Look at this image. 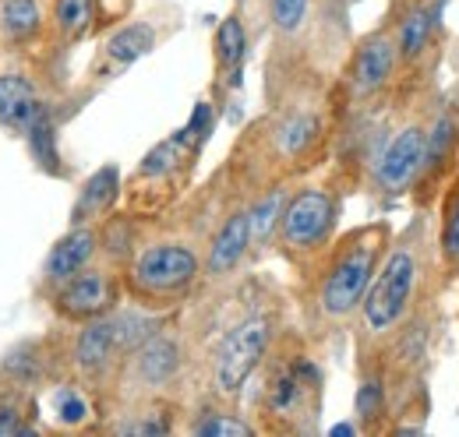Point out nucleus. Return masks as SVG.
Segmentation results:
<instances>
[{"label":"nucleus","instance_id":"1","mask_svg":"<svg viewBox=\"0 0 459 437\" xmlns=\"http://www.w3.org/2000/svg\"><path fill=\"white\" fill-rule=\"evenodd\" d=\"M431 269L428 226L413 218L396 244H389L378 272L371 278L357 311V349L364 360L378 356L385 342L420 311V289ZM360 360V364H364Z\"/></svg>","mask_w":459,"mask_h":437},{"label":"nucleus","instance_id":"2","mask_svg":"<svg viewBox=\"0 0 459 437\" xmlns=\"http://www.w3.org/2000/svg\"><path fill=\"white\" fill-rule=\"evenodd\" d=\"M389 244H393V229L382 218L368 222V226H357L346 236L329 244V251L307 272L315 275V282H311V311H315L318 325L336 328L357 318L360 300H364L375 272H378Z\"/></svg>","mask_w":459,"mask_h":437},{"label":"nucleus","instance_id":"3","mask_svg":"<svg viewBox=\"0 0 459 437\" xmlns=\"http://www.w3.org/2000/svg\"><path fill=\"white\" fill-rule=\"evenodd\" d=\"M258 131H262V156H269V166L280 173V180L290 173H300L318 163V156L325 152V138H329L325 99L307 85L280 89Z\"/></svg>","mask_w":459,"mask_h":437},{"label":"nucleus","instance_id":"4","mask_svg":"<svg viewBox=\"0 0 459 437\" xmlns=\"http://www.w3.org/2000/svg\"><path fill=\"white\" fill-rule=\"evenodd\" d=\"M120 275H124V293L138 307L167 314L177 304H184L202 282V254L191 240L180 236L149 240L134 251V258L124 265Z\"/></svg>","mask_w":459,"mask_h":437},{"label":"nucleus","instance_id":"5","mask_svg":"<svg viewBox=\"0 0 459 437\" xmlns=\"http://www.w3.org/2000/svg\"><path fill=\"white\" fill-rule=\"evenodd\" d=\"M280 338V318L269 307H255L240 314L220 335L209 360V384L220 402H237L247 381L265 367V356L273 353Z\"/></svg>","mask_w":459,"mask_h":437},{"label":"nucleus","instance_id":"6","mask_svg":"<svg viewBox=\"0 0 459 437\" xmlns=\"http://www.w3.org/2000/svg\"><path fill=\"white\" fill-rule=\"evenodd\" d=\"M336 226H340V198L322 184H304L290 191L283 205V216L276 226V247L283 251L287 261L307 275L336 240Z\"/></svg>","mask_w":459,"mask_h":437},{"label":"nucleus","instance_id":"7","mask_svg":"<svg viewBox=\"0 0 459 437\" xmlns=\"http://www.w3.org/2000/svg\"><path fill=\"white\" fill-rule=\"evenodd\" d=\"M269 374L262 384V416L273 420V431H311V420L322 409V371L311 356H283L276 346L265 356Z\"/></svg>","mask_w":459,"mask_h":437},{"label":"nucleus","instance_id":"8","mask_svg":"<svg viewBox=\"0 0 459 437\" xmlns=\"http://www.w3.org/2000/svg\"><path fill=\"white\" fill-rule=\"evenodd\" d=\"M187 367V346L177 328H156L149 338H142L117 371L114 384H120L124 398H167L173 384H180Z\"/></svg>","mask_w":459,"mask_h":437},{"label":"nucleus","instance_id":"9","mask_svg":"<svg viewBox=\"0 0 459 437\" xmlns=\"http://www.w3.org/2000/svg\"><path fill=\"white\" fill-rule=\"evenodd\" d=\"M424 159H428V124L406 120L393 131V138H385V145L375 152V159H371V187L382 198L406 194L410 187H417V180L424 173Z\"/></svg>","mask_w":459,"mask_h":437},{"label":"nucleus","instance_id":"10","mask_svg":"<svg viewBox=\"0 0 459 437\" xmlns=\"http://www.w3.org/2000/svg\"><path fill=\"white\" fill-rule=\"evenodd\" d=\"M54 296V311L64 321L82 325L92 318H103L120 307L124 300V275L114 265H85L78 275H71L67 282H60Z\"/></svg>","mask_w":459,"mask_h":437},{"label":"nucleus","instance_id":"11","mask_svg":"<svg viewBox=\"0 0 459 437\" xmlns=\"http://www.w3.org/2000/svg\"><path fill=\"white\" fill-rule=\"evenodd\" d=\"M120 360H124V346H120V335H117L114 311L103 314V318L82 321L78 331L71 335L67 367L82 384H92V388L114 384Z\"/></svg>","mask_w":459,"mask_h":437},{"label":"nucleus","instance_id":"12","mask_svg":"<svg viewBox=\"0 0 459 437\" xmlns=\"http://www.w3.org/2000/svg\"><path fill=\"white\" fill-rule=\"evenodd\" d=\"M400 47H396V29H375L368 32L346 64V92L353 103H368L375 96H382L396 71H400Z\"/></svg>","mask_w":459,"mask_h":437},{"label":"nucleus","instance_id":"13","mask_svg":"<svg viewBox=\"0 0 459 437\" xmlns=\"http://www.w3.org/2000/svg\"><path fill=\"white\" fill-rule=\"evenodd\" d=\"M251 247H255V240H251V212H247V201H240L212 229L205 258H202V278H209V282L233 278L240 272V265L247 261Z\"/></svg>","mask_w":459,"mask_h":437},{"label":"nucleus","instance_id":"14","mask_svg":"<svg viewBox=\"0 0 459 437\" xmlns=\"http://www.w3.org/2000/svg\"><path fill=\"white\" fill-rule=\"evenodd\" d=\"M96 254H100V229H96V222L71 226L57 244L50 247V254L43 261V286L54 293L60 282H67L71 275H78L85 265H92Z\"/></svg>","mask_w":459,"mask_h":437},{"label":"nucleus","instance_id":"15","mask_svg":"<svg viewBox=\"0 0 459 437\" xmlns=\"http://www.w3.org/2000/svg\"><path fill=\"white\" fill-rule=\"evenodd\" d=\"M43 109L50 107L43 103V96L29 74H11V71L0 74V131L25 138Z\"/></svg>","mask_w":459,"mask_h":437},{"label":"nucleus","instance_id":"16","mask_svg":"<svg viewBox=\"0 0 459 437\" xmlns=\"http://www.w3.org/2000/svg\"><path fill=\"white\" fill-rule=\"evenodd\" d=\"M54 374H57V353L50 349V342H39V338L18 342L14 349H7V356L0 364V384L4 388L32 391L36 384L50 381Z\"/></svg>","mask_w":459,"mask_h":437},{"label":"nucleus","instance_id":"17","mask_svg":"<svg viewBox=\"0 0 459 437\" xmlns=\"http://www.w3.org/2000/svg\"><path fill=\"white\" fill-rule=\"evenodd\" d=\"M456 141H459L456 113H453V109H438L435 120L428 124V159H424V173H420L417 187L442 191L446 169L456 159Z\"/></svg>","mask_w":459,"mask_h":437},{"label":"nucleus","instance_id":"18","mask_svg":"<svg viewBox=\"0 0 459 437\" xmlns=\"http://www.w3.org/2000/svg\"><path fill=\"white\" fill-rule=\"evenodd\" d=\"M117 198H120V169L114 163L100 166L78 191V201L71 209V226H85V222H100L114 212Z\"/></svg>","mask_w":459,"mask_h":437},{"label":"nucleus","instance_id":"19","mask_svg":"<svg viewBox=\"0 0 459 437\" xmlns=\"http://www.w3.org/2000/svg\"><path fill=\"white\" fill-rule=\"evenodd\" d=\"M438 14H442V0H417L406 7V14L396 25V47H400V64H413L428 54L431 39H435V25H438Z\"/></svg>","mask_w":459,"mask_h":437},{"label":"nucleus","instance_id":"20","mask_svg":"<svg viewBox=\"0 0 459 437\" xmlns=\"http://www.w3.org/2000/svg\"><path fill=\"white\" fill-rule=\"evenodd\" d=\"M212 47H216L212 54H216L220 85L223 89H240V71H244V56H247V29H244V21L237 14L220 21Z\"/></svg>","mask_w":459,"mask_h":437},{"label":"nucleus","instance_id":"21","mask_svg":"<svg viewBox=\"0 0 459 437\" xmlns=\"http://www.w3.org/2000/svg\"><path fill=\"white\" fill-rule=\"evenodd\" d=\"M195 156H198V149L187 141L184 131H177L167 141H160L156 149L145 152V159L138 166V180H156V184L173 180V176H180V169L195 163Z\"/></svg>","mask_w":459,"mask_h":437},{"label":"nucleus","instance_id":"22","mask_svg":"<svg viewBox=\"0 0 459 437\" xmlns=\"http://www.w3.org/2000/svg\"><path fill=\"white\" fill-rule=\"evenodd\" d=\"M290 198L287 180H273L269 187H262L251 201H247V212H251V240L255 247H269L276 240V226L283 216V205Z\"/></svg>","mask_w":459,"mask_h":437},{"label":"nucleus","instance_id":"23","mask_svg":"<svg viewBox=\"0 0 459 437\" xmlns=\"http://www.w3.org/2000/svg\"><path fill=\"white\" fill-rule=\"evenodd\" d=\"M156 43H160V32L149 21H127L107 39V56L120 67H127V64L142 60L145 54H152Z\"/></svg>","mask_w":459,"mask_h":437},{"label":"nucleus","instance_id":"24","mask_svg":"<svg viewBox=\"0 0 459 437\" xmlns=\"http://www.w3.org/2000/svg\"><path fill=\"white\" fill-rule=\"evenodd\" d=\"M96 229H100V254L107 258V265L124 269L134 258V251H138V244H134V222L127 216H107L96 222Z\"/></svg>","mask_w":459,"mask_h":437},{"label":"nucleus","instance_id":"25","mask_svg":"<svg viewBox=\"0 0 459 437\" xmlns=\"http://www.w3.org/2000/svg\"><path fill=\"white\" fill-rule=\"evenodd\" d=\"M389 416V384H385V371L368 367L364 381L357 388V420L360 431H378V420Z\"/></svg>","mask_w":459,"mask_h":437},{"label":"nucleus","instance_id":"26","mask_svg":"<svg viewBox=\"0 0 459 437\" xmlns=\"http://www.w3.org/2000/svg\"><path fill=\"white\" fill-rule=\"evenodd\" d=\"M25 141H29L32 163L39 166L43 173H50V176H60V173H64V166H60V149H57V124H54L50 109L39 113V120L29 127Z\"/></svg>","mask_w":459,"mask_h":437},{"label":"nucleus","instance_id":"27","mask_svg":"<svg viewBox=\"0 0 459 437\" xmlns=\"http://www.w3.org/2000/svg\"><path fill=\"white\" fill-rule=\"evenodd\" d=\"M50 413H54V420H57L60 427L78 431V427H85L92 420V402H89L85 388L78 381H64L50 395Z\"/></svg>","mask_w":459,"mask_h":437},{"label":"nucleus","instance_id":"28","mask_svg":"<svg viewBox=\"0 0 459 437\" xmlns=\"http://www.w3.org/2000/svg\"><path fill=\"white\" fill-rule=\"evenodd\" d=\"M32 416V395L22 388H4L0 391V437H32L39 434V424Z\"/></svg>","mask_w":459,"mask_h":437},{"label":"nucleus","instance_id":"29","mask_svg":"<svg viewBox=\"0 0 459 437\" xmlns=\"http://www.w3.org/2000/svg\"><path fill=\"white\" fill-rule=\"evenodd\" d=\"M187 431L198 437H251V434H258V427H255L251 420H244L240 413H233V409H227V406H205V409L195 416V424H191Z\"/></svg>","mask_w":459,"mask_h":437},{"label":"nucleus","instance_id":"30","mask_svg":"<svg viewBox=\"0 0 459 437\" xmlns=\"http://www.w3.org/2000/svg\"><path fill=\"white\" fill-rule=\"evenodd\" d=\"M43 29V7L39 0H4L0 4V32L14 43L32 39Z\"/></svg>","mask_w":459,"mask_h":437},{"label":"nucleus","instance_id":"31","mask_svg":"<svg viewBox=\"0 0 459 437\" xmlns=\"http://www.w3.org/2000/svg\"><path fill=\"white\" fill-rule=\"evenodd\" d=\"M96 18V4L92 0H54V32L60 43H74L89 32Z\"/></svg>","mask_w":459,"mask_h":437},{"label":"nucleus","instance_id":"32","mask_svg":"<svg viewBox=\"0 0 459 437\" xmlns=\"http://www.w3.org/2000/svg\"><path fill=\"white\" fill-rule=\"evenodd\" d=\"M438 258L459 269V180L442 194V229H438Z\"/></svg>","mask_w":459,"mask_h":437},{"label":"nucleus","instance_id":"33","mask_svg":"<svg viewBox=\"0 0 459 437\" xmlns=\"http://www.w3.org/2000/svg\"><path fill=\"white\" fill-rule=\"evenodd\" d=\"M311 21V0H269V25L280 39H293Z\"/></svg>","mask_w":459,"mask_h":437},{"label":"nucleus","instance_id":"34","mask_svg":"<svg viewBox=\"0 0 459 437\" xmlns=\"http://www.w3.org/2000/svg\"><path fill=\"white\" fill-rule=\"evenodd\" d=\"M212 124H216V109H212V103H198L195 113H191V120H187L180 131L187 134V141H191L195 149H202V145L209 141V134H212Z\"/></svg>","mask_w":459,"mask_h":437},{"label":"nucleus","instance_id":"35","mask_svg":"<svg viewBox=\"0 0 459 437\" xmlns=\"http://www.w3.org/2000/svg\"><path fill=\"white\" fill-rule=\"evenodd\" d=\"M357 431H360V427H353V424H336V427H333V434H357Z\"/></svg>","mask_w":459,"mask_h":437}]
</instances>
